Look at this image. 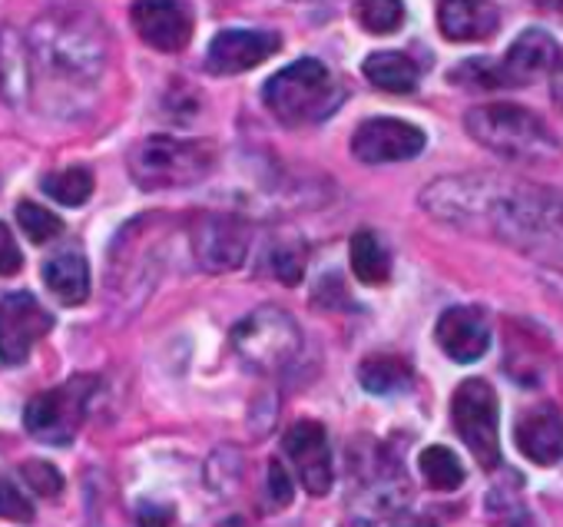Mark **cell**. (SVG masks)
I'll use <instances>...</instances> for the list:
<instances>
[{
	"mask_svg": "<svg viewBox=\"0 0 563 527\" xmlns=\"http://www.w3.org/2000/svg\"><path fill=\"white\" fill-rule=\"evenodd\" d=\"M421 206L454 229L490 235L520 252L563 262L560 189L500 173H457L424 186Z\"/></svg>",
	"mask_w": 563,
	"mask_h": 527,
	"instance_id": "6da1fadb",
	"label": "cell"
},
{
	"mask_svg": "<svg viewBox=\"0 0 563 527\" xmlns=\"http://www.w3.org/2000/svg\"><path fill=\"white\" fill-rule=\"evenodd\" d=\"M467 133L490 150L494 156L507 163H523V166H543L560 160V140L550 133V127L530 113L527 107L517 103H484L467 110L464 117Z\"/></svg>",
	"mask_w": 563,
	"mask_h": 527,
	"instance_id": "7a4b0ae2",
	"label": "cell"
},
{
	"mask_svg": "<svg viewBox=\"0 0 563 527\" xmlns=\"http://www.w3.org/2000/svg\"><path fill=\"white\" fill-rule=\"evenodd\" d=\"M262 100L278 123L302 127L325 120L342 103V87L322 61L306 57L268 77V84L262 87Z\"/></svg>",
	"mask_w": 563,
	"mask_h": 527,
	"instance_id": "3957f363",
	"label": "cell"
},
{
	"mask_svg": "<svg viewBox=\"0 0 563 527\" xmlns=\"http://www.w3.org/2000/svg\"><path fill=\"white\" fill-rule=\"evenodd\" d=\"M216 166V146L209 140L146 136L130 150V176L146 193L183 189L202 183Z\"/></svg>",
	"mask_w": 563,
	"mask_h": 527,
	"instance_id": "277c9868",
	"label": "cell"
},
{
	"mask_svg": "<svg viewBox=\"0 0 563 527\" xmlns=\"http://www.w3.org/2000/svg\"><path fill=\"white\" fill-rule=\"evenodd\" d=\"M232 349L242 359V365L268 375V372H282L299 355L302 332L289 312L262 306L232 329Z\"/></svg>",
	"mask_w": 563,
	"mask_h": 527,
	"instance_id": "5b68a950",
	"label": "cell"
},
{
	"mask_svg": "<svg viewBox=\"0 0 563 527\" xmlns=\"http://www.w3.org/2000/svg\"><path fill=\"white\" fill-rule=\"evenodd\" d=\"M93 392H97V378L77 375L67 385L34 395L24 411V425H27L31 438H37L44 444H70L87 418Z\"/></svg>",
	"mask_w": 563,
	"mask_h": 527,
	"instance_id": "8992f818",
	"label": "cell"
},
{
	"mask_svg": "<svg viewBox=\"0 0 563 527\" xmlns=\"http://www.w3.org/2000/svg\"><path fill=\"white\" fill-rule=\"evenodd\" d=\"M37 57L60 77H97L103 67V44L77 18H47L37 24Z\"/></svg>",
	"mask_w": 563,
	"mask_h": 527,
	"instance_id": "52a82bcc",
	"label": "cell"
},
{
	"mask_svg": "<svg viewBox=\"0 0 563 527\" xmlns=\"http://www.w3.org/2000/svg\"><path fill=\"white\" fill-rule=\"evenodd\" d=\"M451 421L461 441L481 461V468L500 464V428H497L500 408L494 388L484 378H467L457 385L451 398Z\"/></svg>",
	"mask_w": 563,
	"mask_h": 527,
	"instance_id": "ba28073f",
	"label": "cell"
},
{
	"mask_svg": "<svg viewBox=\"0 0 563 527\" xmlns=\"http://www.w3.org/2000/svg\"><path fill=\"white\" fill-rule=\"evenodd\" d=\"M189 242H192L196 262L206 273H235L249 255L252 229L239 216L212 212V216H199L192 222Z\"/></svg>",
	"mask_w": 563,
	"mask_h": 527,
	"instance_id": "9c48e42d",
	"label": "cell"
},
{
	"mask_svg": "<svg viewBox=\"0 0 563 527\" xmlns=\"http://www.w3.org/2000/svg\"><path fill=\"white\" fill-rule=\"evenodd\" d=\"M54 329V316L31 296L11 293L0 299V362L21 365L34 352V345Z\"/></svg>",
	"mask_w": 563,
	"mask_h": 527,
	"instance_id": "30bf717a",
	"label": "cell"
},
{
	"mask_svg": "<svg viewBox=\"0 0 563 527\" xmlns=\"http://www.w3.org/2000/svg\"><path fill=\"white\" fill-rule=\"evenodd\" d=\"M424 143H428V136L415 123L395 120V117H375L355 130L352 153H355V160H362L368 166H382V163L415 160L424 150Z\"/></svg>",
	"mask_w": 563,
	"mask_h": 527,
	"instance_id": "8fae6325",
	"label": "cell"
},
{
	"mask_svg": "<svg viewBox=\"0 0 563 527\" xmlns=\"http://www.w3.org/2000/svg\"><path fill=\"white\" fill-rule=\"evenodd\" d=\"M282 451L292 461L302 487L316 497L332 491L335 481V468H332V448H329V435L319 421H296L286 435H282Z\"/></svg>",
	"mask_w": 563,
	"mask_h": 527,
	"instance_id": "7c38bea8",
	"label": "cell"
},
{
	"mask_svg": "<svg viewBox=\"0 0 563 527\" xmlns=\"http://www.w3.org/2000/svg\"><path fill=\"white\" fill-rule=\"evenodd\" d=\"M133 28L153 51L179 54L192 37V14L183 0H133Z\"/></svg>",
	"mask_w": 563,
	"mask_h": 527,
	"instance_id": "4fadbf2b",
	"label": "cell"
},
{
	"mask_svg": "<svg viewBox=\"0 0 563 527\" xmlns=\"http://www.w3.org/2000/svg\"><path fill=\"white\" fill-rule=\"evenodd\" d=\"M494 64H497L500 87H527V84H533L537 77H543L547 70H553L560 64V47L547 31L530 28Z\"/></svg>",
	"mask_w": 563,
	"mask_h": 527,
	"instance_id": "5bb4252c",
	"label": "cell"
},
{
	"mask_svg": "<svg viewBox=\"0 0 563 527\" xmlns=\"http://www.w3.org/2000/svg\"><path fill=\"white\" fill-rule=\"evenodd\" d=\"M278 47H282L278 37L268 31H222L212 37L206 51V67L209 74H219V77L245 74L258 67L262 61H268Z\"/></svg>",
	"mask_w": 563,
	"mask_h": 527,
	"instance_id": "9a60e30c",
	"label": "cell"
},
{
	"mask_svg": "<svg viewBox=\"0 0 563 527\" xmlns=\"http://www.w3.org/2000/svg\"><path fill=\"white\" fill-rule=\"evenodd\" d=\"M514 444L527 461H533L540 468L556 464L563 458V415H560V408L550 402L530 405L514 425Z\"/></svg>",
	"mask_w": 563,
	"mask_h": 527,
	"instance_id": "2e32d148",
	"label": "cell"
},
{
	"mask_svg": "<svg viewBox=\"0 0 563 527\" xmlns=\"http://www.w3.org/2000/svg\"><path fill=\"white\" fill-rule=\"evenodd\" d=\"M434 339L451 362L471 365V362L484 359V352L490 349V326L481 309L454 306L438 319Z\"/></svg>",
	"mask_w": 563,
	"mask_h": 527,
	"instance_id": "e0dca14e",
	"label": "cell"
},
{
	"mask_svg": "<svg viewBox=\"0 0 563 527\" xmlns=\"http://www.w3.org/2000/svg\"><path fill=\"white\" fill-rule=\"evenodd\" d=\"M438 28L454 44L490 41L500 28V11L490 0H441Z\"/></svg>",
	"mask_w": 563,
	"mask_h": 527,
	"instance_id": "ac0fdd59",
	"label": "cell"
},
{
	"mask_svg": "<svg viewBox=\"0 0 563 527\" xmlns=\"http://www.w3.org/2000/svg\"><path fill=\"white\" fill-rule=\"evenodd\" d=\"M44 286L64 303V306H84L90 299V262L84 252L70 249L44 262Z\"/></svg>",
	"mask_w": 563,
	"mask_h": 527,
	"instance_id": "d6986e66",
	"label": "cell"
},
{
	"mask_svg": "<svg viewBox=\"0 0 563 527\" xmlns=\"http://www.w3.org/2000/svg\"><path fill=\"white\" fill-rule=\"evenodd\" d=\"M31 94V51L14 34H0V97L8 103H24Z\"/></svg>",
	"mask_w": 563,
	"mask_h": 527,
	"instance_id": "ffe728a7",
	"label": "cell"
},
{
	"mask_svg": "<svg viewBox=\"0 0 563 527\" xmlns=\"http://www.w3.org/2000/svg\"><path fill=\"white\" fill-rule=\"evenodd\" d=\"M362 70H365L368 84H375L385 94H415L418 80H421L418 64L405 54H395V51L372 54Z\"/></svg>",
	"mask_w": 563,
	"mask_h": 527,
	"instance_id": "44dd1931",
	"label": "cell"
},
{
	"mask_svg": "<svg viewBox=\"0 0 563 527\" xmlns=\"http://www.w3.org/2000/svg\"><path fill=\"white\" fill-rule=\"evenodd\" d=\"M349 255H352V273L358 276V283H365V286L388 283V276H391V255H388L385 242L375 232H368V229L355 232Z\"/></svg>",
	"mask_w": 563,
	"mask_h": 527,
	"instance_id": "7402d4cb",
	"label": "cell"
},
{
	"mask_svg": "<svg viewBox=\"0 0 563 527\" xmlns=\"http://www.w3.org/2000/svg\"><path fill=\"white\" fill-rule=\"evenodd\" d=\"M411 365L398 355H372L358 369V382L372 395H398L411 388Z\"/></svg>",
	"mask_w": 563,
	"mask_h": 527,
	"instance_id": "603a6c76",
	"label": "cell"
},
{
	"mask_svg": "<svg viewBox=\"0 0 563 527\" xmlns=\"http://www.w3.org/2000/svg\"><path fill=\"white\" fill-rule=\"evenodd\" d=\"M418 468L428 481V487L434 491H454L464 484V464L457 461V454L444 444H431L421 451L418 458Z\"/></svg>",
	"mask_w": 563,
	"mask_h": 527,
	"instance_id": "cb8c5ba5",
	"label": "cell"
},
{
	"mask_svg": "<svg viewBox=\"0 0 563 527\" xmlns=\"http://www.w3.org/2000/svg\"><path fill=\"white\" fill-rule=\"evenodd\" d=\"M44 193L51 199H57L60 206H84L90 196H93V173L87 166H70V169H60V173H47L41 179Z\"/></svg>",
	"mask_w": 563,
	"mask_h": 527,
	"instance_id": "d4e9b609",
	"label": "cell"
},
{
	"mask_svg": "<svg viewBox=\"0 0 563 527\" xmlns=\"http://www.w3.org/2000/svg\"><path fill=\"white\" fill-rule=\"evenodd\" d=\"M358 24L368 34H395L405 24V4L401 0H362Z\"/></svg>",
	"mask_w": 563,
	"mask_h": 527,
	"instance_id": "484cf974",
	"label": "cell"
},
{
	"mask_svg": "<svg viewBox=\"0 0 563 527\" xmlns=\"http://www.w3.org/2000/svg\"><path fill=\"white\" fill-rule=\"evenodd\" d=\"M14 216H18V226L27 232V239L37 245H47L51 239H57L64 232V222L37 202H18Z\"/></svg>",
	"mask_w": 563,
	"mask_h": 527,
	"instance_id": "4316f807",
	"label": "cell"
},
{
	"mask_svg": "<svg viewBox=\"0 0 563 527\" xmlns=\"http://www.w3.org/2000/svg\"><path fill=\"white\" fill-rule=\"evenodd\" d=\"M272 273L286 286L302 283V273H306V252H302V245H275L272 249Z\"/></svg>",
	"mask_w": 563,
	"mask_h": 527,
	"instance_id": "83f0119b",
	"label": "cell"
},
{
	"mask_svg": "<svg viewBox=\"0 0 563 527\" xmlns=\"http://www.w3.org/2000/svg\"><path fill=\"white\" fill-rule=\"evenodd\" d=\"M292 494H296V484L289 477V471L282 468V461H268L265 468V504L282 510L292 504Z\"/></svg>",
	"mask_w": 563,
	"mask_h": 527,
	"instance_id": "f1b7e54d",
	"label": "cell"
},
{
	"mask_svg": "<svg viewBox=\"0 0 563 527\" xmlns=\"http://www.w3.org/2000/svg\"><path fill=\"white\" fill-rule=\"evenodd\" d=\"M0 520H14V524H31L34 520V504L18 491V484L0 477Z\"/></svg>",
	"mask_w": 563,
	"mask_h": 527,
	"instance_id": "f546056e",
	"label": "cell"
},
{
	"mask_svg": "<svg viewBox=\"0 0 563 527\" xmlns=\"http://www.w3.org/2000/svg\"><path fill=\"white\" fill-rule=\"evenodd\" d=\"M21 474H24V481H27L37 494H44V497H57V494L64 491L60 471H57L54 464H47V461H27V464L21 468Z\"/></svg>",
	"mask_w": 563,
	"mask_h": 527,
	"instance_id": "4dcf8cb0",
	"label": "cell"
},
{
	"mask_svg": "<svg viewBox=\"0 0 563 527\" xmlns=\"http://www.w3.org/2000/svg\"><path fill=\"white\" fill-rule=\"evenodd\" d=\"M24 266V255H21V245L11 232L8 222H0V276H14L21 273Z\"/></svg>",
	"mask_w": 563,
	"mask_h": 527,
	"instance_id": "1f68e13d",
	"label": "cell"
},
{
	"mask_svg": "<svg viewBox=\"0 0 563 527\" xmlns=\"http://www.w3.org/2000/svg\"><path fill=\"white\" fill-rule=\"evenodd\" d=\"M543 4H547L550 11H556V14H563V0H543Z\"/></svg>",
	"mask_w": 563,
	"mask_h": 527,
	"instance_id": "d6a6232c",
	"label": "cell"
},
{
	"mask_svg": "<svg viewBox=\"0 0 563 527\" xmlns=\"http://www.w3.org/2000/svg\"><path fill=\"white\" fill-rule=\"evenodd\" d=\"M401 527H431V524H421V520H411V524H401Z\"/></svg>",
	"mask_w": 563,
	"mask_h": 527,
	"instance_id": "836d02e7",
	"label": "cell"
}]
</instances>
